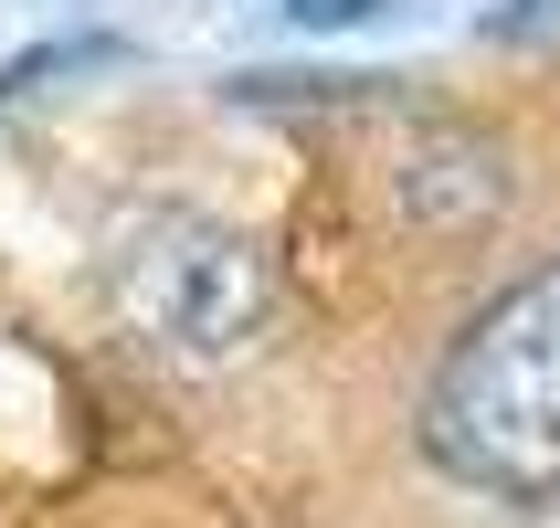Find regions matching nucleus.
I'll return each mask as SVG.
<instances>
[{
	"mask_svg": "<svg viewBox=\"0 0 560 528\" xmlns=\"http://www.w3.org/2000/svg\"><path fill=\"white\" fill-rule=\"evenodd\" d=\"M423 455L476 497H560V265L508 285L423 391Z\"/></svg>",
	"mask_w": 560,
	"mask_h": 528,
	"instance_id": "nucleus-1",
	"label": "nucleus"
},
{
	"mask_svg": "<svg viewBox=\"0 0 560 528\" xmlns=\"http://www.w3.org/2000/svg\"><path fill=\"white\" fill-rule=\"evenodd\" d=\"M117 317L127 339L159 349L170 371H222V360H244L265 339V317H276V265L254 233L233 222H149L117 265Z\"/></svg>",
	"mask_w": 560,
	"mask_h": 528,
	"instance_id": "nucleus-2",
	"label": "nucleus"
},
{
	"mask_svg": "<svg viewBox=\"0 0 560 528\" xmlns=\"http://www.w3.org/2000/svg\"><path fill=\"white\" fill-rule=\"evenodd\" d=\"M402 201H412V222H487L508 201V149L487 138V127H466V117H434V127H412L402 138Z\"/></svg>",
	"mask_w": 560,
	"mask_h": 528,
	"instance_id": "nucleus-3",
	"label": "nucleus"
},
{
	"mask_svg": "<svg viewBox=\"0 0 560 528\" xmlns=\"http://www.w3.org/2000/svg\"><path fill=\"white\" fill-rule=\"evenodd\" d=\"M371 11H392V0H296V22H307V32H339V22H371Z\"/></svg>",
	"mask_w": 560,
	"mask_h": 528,
	"instance_id": "nucleus-4",
	"label": "nucleus"
}]
</instances>
